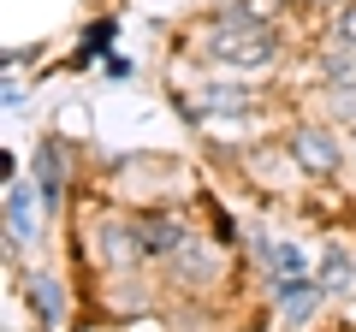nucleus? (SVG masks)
I'll use <instances>...</instances> for the list:
<instances>
[{"label":"nucleus","instance_id":"9d476101","mask_svg":"<svg viewBox=\"0 0 356 332\" xmlns=\"http://www.w3.org/2000/svg\"><path fill=\"white\" fill-rule=\"evenodd\" d=\"M339 42H344V48H356V6L339 18Z\"/></svg>","mask_w":356,"mask_h":332},{"label":"nucleus","instance_id":"f03ea898","mask_svg":"<svg viewBox=\"0 0 356 332\" xmlns=\"http://www.w3.org/2000/svg\"><path fill=\"white\" fill-rule=\"evenodd\" d=\"M291 154H297V166L315 172V179H332V172H339V142H332L327 131H297Z\"/></svg>","mask_w":356,"mask_h":332},{"label":"nucleus","instance_id":"20e7f679","mask_svg":"<svg viewBox=\"0 0 356 332\" xmlns=\"http://www.w3.org/2000/svg\"><path fill=\"white\" fill-rule=\"evenodd\" d=\"M250 90H232V83H208V90H202V101H184V113H226V119H243V113H250Z\"/></svg>","mask_w":356,"mask_h":332},{"label":"nucleus","instance_id":"7ed1b4c3","mask_svg":"<svg viewBox=\"0 0 356 332\" xmlns=\"http://www.w3.org/2000/svg\"><path fill=\"white\" fill-rule=\"evenodd\" d=\"M137 238H143V256H178V249H184V226H178L172 214H143Z\"/></svg>","mask_w":356,"mask_h":332},{"label":"nucleus","instance_id":"6e6552de","mask_svg":"<svg viewBox=\"0 0 356 332\" xmlns=\"http://www.w3.org/2000/svg\"><path fill=\"white\" fill-rule=\"evenodd\" d=\"M321 285H327V291H344V285H350V256H344V249H332V256H327Z\"/></svg>","mask_w":356,"mask_h":332},{"label":"nucleus","instance_id":"0eeeda50","mask_svg":"<svg viewBox=\"0 0 356 332\" xmlns=\"http://www.w3.org/2000/svg\"><path fill=\"white\" fill-rule=\"evenodd\" d=\"M6 226H13V238H30V208H24V190H6Z\"/></svg>","mask_w":356,"mask_h":332},{"label":"nucleus","instance_id":"1a4fd4ad","mask_svg":"<svg viewBox=\"0 0 356 332\" xmlns=\"http://www.w3.org/2000/svg\"><path fill=\"white\" fill-rule=\"evenodd\" d=\"M30 297H36V308H42V315H60V291H54V279H30Z\"/></svg>","mask_w":356,"mask_h":332},{"label":"nucleus","instance_id":"f257e3e1","mask_svg":"<svg viewBox=\"0 0 356 332\" xmlns=\"http://www.w3.org/2000/svg\"><path fill=\"white\" fill-rule=\"evenodd\" d=\"M208 53L214 60H226V65H267L273 53H280V36H273V24H261V18H243V13H220L214 18V30H208Z\"/></svg>","mask_w":356,"mask_h":332},{"label":"nucleus","instance_id":"39448f33","mask_svg":"<svg viewBox=\"0 0 356 332\" xmlns=\"http://www.w3.org/2000/svg\"><path fill=\"white\" fill-rule=\"evenodd\" d=\"M36 184H42V202H60V190H65L60 142H42V149H36Z\"/></svg>","mask_w":356,"mask_h":332},{"label":"nucleus","instance_id":"423d86ee","mask_svg":"<svg viewBox=\"0 0 356 332\" xmlns=\"http://www.w3.org/2000/svg\"><path fill=\"white\" fill-rule=\"evenodd\" d=\"M172 273H178L184 285H202L208 273H214V249H208V243H191V238H184V249L172 256Z\"/></svg>","mask_w":356,"mask_h":332}]
</instances>
